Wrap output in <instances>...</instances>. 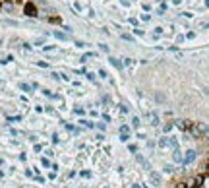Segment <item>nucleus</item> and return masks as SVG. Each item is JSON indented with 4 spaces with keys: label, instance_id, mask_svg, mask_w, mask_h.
Instances as JSON below:
<instances>
[{
    "label": "nucleus",
    "instance_id": "f257e3e1",
    "mask_svg": "<svg viewBox=\"0 0 209 188\" xmlns=\"http://www.w3.org/2000/svg\"><path fill=\"white\" fill-rule=\"evenodd\" d=\"M194 159H196V153H194V151H188L186 157H184V163H192Z\"/></svg>",
    "mask_w": 209,
    "mask_h": 188
},
{
    "label": "nucleus",
    "instance_id": "f03ea898",
    "mask_svg": "<svg viewBox=\"0 0 209 188\" xmlns=\"http://www.w3.org/2000/svg\"><path fill=\"white\" fill-rule=\"evenodd\" d=\"M151 178H153V182H155V184H159V182H161V178H159V175H157V173H151Z\"/></svg>",
    "mask_w": 209,
    "mask_h": 188
}]
</instances>
